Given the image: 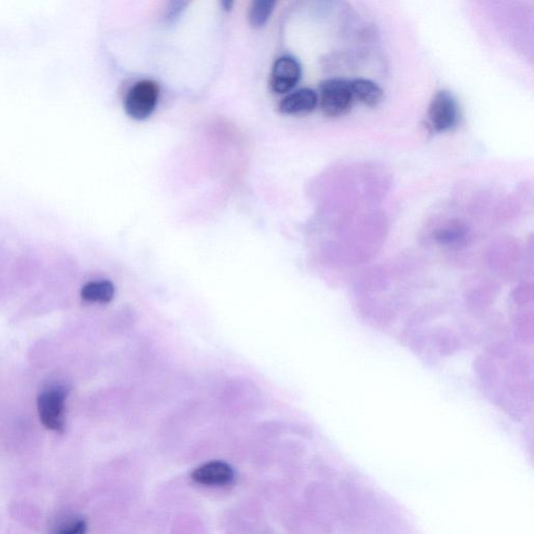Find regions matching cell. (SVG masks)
<instances>
[{"mask_svg": "<svg viewBox=\"0 0 534 534\" xmlns=\"http://www.w3.org/2000/svg\"><path fill=\"white\" fill-rule=\"evenodd\" d=\"M429 119L438 132H448L456 128L460 110L451 92L440 90L434 95L429 106Z\"/></svg>", "mask_w": 534, "mask_h": 534, "instance_id": "cell-4", "label": "cell"}, {"mask_svg": "<svg viewBox=\"0 0 534 534\" xmlns=\"http://www.w3.org/2000/svg\"><path fill=\"white\" fill-rule=\"evenodd\" d=\"M159 99V87L155 81L144 80L138 81L129 90L124 99L126 114L135 121L148 119Z\"/></svg>", "mask_w": 534, "mask_h": 534, "instance_id": "cell-3", "label": "cell"}, {"mask_svg": "<svg viewBox=\"0 0 534 534\" xmlns=\"http://www.w3.org/2000/svg\"><path fill=\"white\" fill-rule=\"evenodd\" d=\"M350 86L354 99L368 107H376L383 99V90L375 81L366 79H356L350 81Z\"/></svg>", "mask_w": 534, "mask_h": 534, "instance_id": "cell-8", "label": "cell"}, {"mask_svg": "<svg viewBox=\"0 0 534 534\" xmlns=\"http://www.w3.org/2000/svg\"><path fill=\"white\" fill-rule=\"evenodd\" d=\"M234 470L225 461L214 460L203 463L192 472L191 478L196 483L207 486L227 485L234 479Z\"/></svg>", "mask_w": 534, "mask_h": 534, "instance_id": "cell-6", "label": "cell"}, {"mask_svg": "<svg viewBox=\"0 0 534 534\" xmlns=\"http://www.w3.org/2000/svg\"><path fill=\"white\" fill-rule=\"evenodd\" d=\"M350 81L341 79L323 81L320 86L321 111L328 117H339L350 112L354 104Z\"/></svg>", "mask_w": 534, "mask_h": 534, "instance_id": "cell-1", "label": "cell"}, {"mask_svg": "<svg viewBox=\"0 0 534 534\" xmlns=\"http://www.w3.org/2000/svg\"><path fill=\"white\" fill-rule=\"evenodd\" d=\"M87 533V523L85 520L80 519L69 523L65 526L61 527L60 529L54 534H86Z\"/></svg>", "mask_w": 534, "mask_h": 534, "instance_id": "cell-11", "label": "cell"}, {"mask_svg": "<svg viewBox=\"0 0 534 534\" xmlns=\"http://www.w3.org/2000/svg\"><path fill=\"white\" fill-rule=\"evenodd\" d=\"M67 391L54 388L41 393L38 398V413L43 426L63 433L66 428Z\"/></svg>", "mask_w": 534, "mask_h": 534, "instance_id": "cell-2", "label": "cell"}, {"mask_svg": "<svg viewBox=\"0 0 534 534\" xmlns=\"http://www.w3.org/2000/svg\"><path fill=\"white\" fill-rule=\"evenodd\" d=\"M463 236V231L460 228H448V230L443 231L440 235H438V241L443 242V243H451L460 239Z\"/></svg>", "mask_w": 534, "mask_h": 534, "instance_id": "cell-12", "label": "cell"}, {"mask_svg": "<svg viewBox=\"0 0 534 534\" xmlns=\"http://www.w3.org/2000/svg\"><path fill=\"white\" fill-rule=\"evenodd\" d=\"M114 293V285L110 281H95L88 283L81 288V296L87 302L106 304L112 301Z\"/></svg>", "mask_w": 534, "mask_h": 534, "instance_id": "cell-9", "label": "cell"}, {"mask_svg": "<svg viewBox=\"0 0 534 534\" xmlns=\"http://www.w3.org/2000/svg\"><path fill=\"white\" fill-rule=\"evenodd\" d=\"M275 6L276 2L271 0H257L253 2L250 11L251 26L255 29L263 26L273 13Z\"/></svg>", "mask_w": 534, "mask_h": 534, "instance_id": "cell-10", "label": "cell"}, {"mask_svg": "<svg viewBox=\"0 0 534 534\" xmlns=\"http://www.w3.org/2000/svg\"><path fill=\"white\" fill-rule=\"evenodd\" d=\"M318 104V95L314 90L302 88L284 97L281 101L280 112L286 115H306Z\"/></svg>", "mask_w": 534, "mask_h": 534, "instance_id": "cell-7", "label": "cell"}, {"mask_svg": "<svg viewBox=\"0 0 534 534\" xmlns=\"http://www.w3.org/2000/svg\"><path fill=\"white\" fill-rule=\"evenodd\" d=\"M302 76V67L293 56H284L273 63L271 74V88L275 94L291 92Z\"/></svg>", "mask_w": 534, "mask_h": 534, "instance_id": "cell-5", "label": "cell"}]
</instances>
